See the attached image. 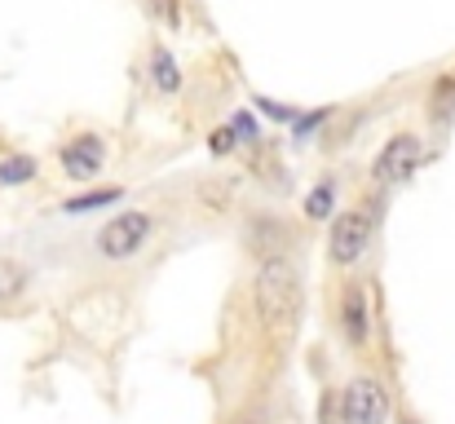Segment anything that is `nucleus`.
Returning <instances> with one entry per match:
<instances>
[{
	"label": "nucleus",
	"mask_w": 455,
	"mask_h": 424,
	"mask_svg": "<svg viewBox=\"0 0 455 424\" xmlns=\"http://www.w3.org/2000/svg\"><path fill=\"white\" fill-rule=\"evenodd\" d=\"M416 164H420V138H411V133H403V138H394L380 155H376V181H407L411 172H416Z\"/></svg>",
	"instance_id": "nucleus-5"
},
{
	"label": "nucleus",
	"mask_w": 455,
	"mask_h": 424,
	"mask_svg": "<svg viewBox=\"0 0 455 424\" xmlns=\"http://www.w3.org/2000/svg\"><path fill=\"white\" fill-rule=\"evenodd\" d=\"M252 300H257V314L270 323V327H283L297 305H301V270L288 261V257H266L257 266V279H252Z\"/></svg>",
	"instance_id": "nucleus-1"
},
{
	"label": "nucleus",
	"mask_w": 455,
	"mask_h": 424,
	"mask_svg": "<svg viewBox=\"0 0 455 424\" xmlns=\"http://www.w3.org/2000/svg\"><path fill=\"white\" fill-rule=\"evenodd\" d=\"M340 327H345L349 345H363L371 336V309H367V292L358 283H349L340 296Z\"/></svg>",
	"instance_id": "nucleus-7"
},
{
	"label": "nucleus",
	"mask_w": 455,
	"mask_h": 424,
	"mask_svg": "<svg viewBox=\"0 0 455 424\" xmlns=\"http://www.w3.org/2000/svg\"><path fill=\"white\" fill-rule=\"evenodd\" d=\"M151 80L159 93H177L181 89V71H177V58L168 49H155L151 53Z\"/></svg>",
	"instance_id": "nucleus-8"
},
{
	"label": "nucleus",
	"mask_w": 455,
	"mask_h": 424,
	"mask_svg": "<svg viewBox=\"0 0 455 424\" xmlns=\"http://www.w3.org/2000/svg\"><path fill=\"white\" fill-rule=\"evenodd\" d=\"M239 424H261V420H252V416H243V420H239Z\"/></svg>",
	"instance_id": "nucleus-18"
},
{
	"label": "nucleus",
	"mask_w": 455,
	"mask_h": 424,
	"mask_svg": "<svg viewBox=\"0 0 455 424\" xmlns=\"http://www.w3.org/2000/svg\"><path fill=\"white\" fill-rule=\"evenodd\" d=\"M257 107H261L266 116H275V120H297V111H288L283 102H270V98H257Z\"/></svg>",
	"instance_id": "nucleus-16"
},
{
	"label": "nucleus",
	"mask_w": 455,
	"mask_h": 424,
	"mask_svg": "<svg viewBox=\"0 0 455 424\" xmlns=\"http://www.w3.org/2000/svg\"><path fill=\"white\" fill-rule=\"evenodd\" d=\"M235 133L243 141H257V120L252 116H235Z\"/></svg>",
	"instance_id": "nucleus-17"
},
{
	"label": "nucleus",
	"mask_w": 455,
	"mask_h": 424,
	"mask_svg": "<svg viewBox=\"0 0 455 424\" xmlns=\"http://www.w3.org/2000/svg\"><path fill=\"white\" fill-rule=\"evenodd\" d=\"M331 208H336V181H318V186L305 195V217H309V221H327Z\"/></svg>",
	"instance_id": "nucleus-9"
},
{
	"label": "nucleus",
	"mask_w": 455,
	"mask_h": 424,
	"mask_svg": "<svg viewBox=\"0 0 455 424\" xmlns=\"http://www.w3.org/2000/svg\"><path fill=\"white\" fill-rule=\"evenodd\" d=\"M385 416H389V403L376 380H354L340 394V424H385Z\"/></svg>",
	"instance_id": "nucleus-3"
},
{
	"label": "nucleus",
	"mask_w": 455,
	"mask_h": 424,
	"mask_svg": "<svg viewBox=\"0 0 455 424\" xmlns=\"http://www.w3.org/2000/svg\"><path fill=\"white\" fill-rule=\"evenodd\" d=\"M62 172L67 177H76V181H84V177H93L102 164H107V146H102V138H93V133H84V138L67 141L62 146Z\"/></svg>",
	"instance_id": "nucleus-6"
},
{
	"label": "nucleus",
	"mask_w": 455,
	"mask_h": 424,
	"mask_svg": "<svg viewBox=\"0 0 455 424\" xmlns=\"http://www.w3.org/2000/svg\"><path fill=\"white\" fill-rule=\"evenodd\" d=\"M208 146H212L217 155H230V150L239 146V133H235V124H230V129H217V133L208 138Z\"/></svg>",
	"instance_id": "nucleus-14"
},
{
	"label": "nucleus",
	"mask_w": 455,
	"mask_h": 424,
	"mask_svg": "<svg viewBox=\"0 0 455 424\" xmlns=\"http://www.w3.org/2000/svg\"><path fill=\"white\" fill-rule=\"evenodd\" d=\"M151 9L168 22V27H177V22H181V4H177V0H151Z\"/></svg>",
	"instance_id": "nucleus-15"
},
{
	"label": "nucleus",
	"mask_w": 455,
	"mask_h": 424,
	"mask_svg": "<svg viewBox=\"0 0 455 424\" xmlns=\"http://www.w3.org/2000/svg\"><path fill=\"white\" fill-rule=\"evenodd\" d=\"M367 244H371V221H367L363 212H340V217L331 221V261H336V266L363 261Z\"/></svg>",
	"instance_id": "nucleus-4"
},
{
	"label": "nucleus",
	"mask_w": 455,
	"mask_h": 424,
	"mask_svg": "<svg viewBox=\"0 0 455 424\" xmlns=\"http://www.w3.org/2000/svg\"><path fill=\"white\" fill-rule=\"evenodd\" d=\"M434 111H438V116H451L455 111V76L438 80V89H434Z\"/></svg>",
	"instance_id": "nucleus-13"
},
{
	"label": "nucleus",
	"mask_w": 455,
	"mask_h": 424,
	"mask_svg": "<svg viewBox=\"0 0 455 424\" xmlns=\"http://www.w3.org/2000/svg\"><path fill=\"white\" fill-rule=\"evenodd\" d=\"M116 199H120V190H89V195L71 199V204H67V212H89V208H107V204H116Z\"/></svg>",
	"instance_id": "nucleus-12"
},
{
	"label": "nucleus",
	"mask_w": 455,
	"mask_h": 424,
	"mask_svg": "<svg viewBox=\"0 0 455 424\" xmlns=\"http://www.w3.org/2000/svg\"><path fill=\"white\" fill-rule=\"evenodd\" d=\"M27 287V270L18 266V261H9V257H0V300H9V296H18Z\"/></svg>",
	"instance_id": "nucleus-11"
},
{
	"label": "nucleus",
	"mask_w": 455,
	"mask_h": 424,
	"mask_svg": "<svg viewBox=\"0 0 455 424\" xmlns=\"http://www.w3.org/2000/svg\"><path fill=\"white\" fill-rule=\"evenodd\" d=\"M36 177V159L31 155H9L0 159V186H22Z\"/></svg>",
	"instance_id": "nucleus-10"
},
{
	"label": "nucleus",
	"mask_w": 455,
	"mask_h": 424,
	"mask_svg": "<svg viewBox=\"0 0 455 424\" xmlns=\"http://www.w3.org/2000/svg\"><path fill=\"white\" fill-rule=\"evenodd\" d=\"M151 230H155L151 212H142V208L116 212V217L98 230V252H102L107 261H129V257H138V252L147 248Z\"/></svg>",
	"instance_id": "nucleus-2"
}]
</instances>
